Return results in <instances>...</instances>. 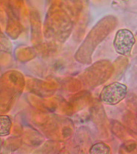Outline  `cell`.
Segmentation results:
<instances>
[{
	"label": "cell",
	"instance_id": "5",
	"mask_svg": "<svg viewBox=\"0 0 137 154\" xmlns=\"http://www.w3.org/2000/svg\"><path fill=\"white\" fill-rule=\"evenodd\" d=\"M119 1H125V0H119Z\"/></svg>",
	"mask_w": 137,
	"mask_h": 154
},
{
	"label": "cell",
	"instance_id": "3",
	"mask_svg": "<svg viewBox=\"0 0 137 154\" xmlns=\"http://www.w3.org/2000/svg\"><path fill=\"white\" fill-rule=\"evenodd\" d=\"M0 135L1 136H6L9 135L11 132L12 123L10 118L6 115L0 117Z\"/></svg>",
	"mask_w": 137,
	"mask_h": 154
},
{
	"label": "cell",
	"instance_id": "2",
	"mask_svg": "<svg viewBox=\"0 0 137 154\" xmlns=\"http://www.w3.org/2000/svg\"><path fill=\"white\" fill-rule=\"evenodd\" d=\"M135 40L133 33L126 28L118 30L114 36L113 45L116 53L123 56L130 54Z\"/></svg>",
	"mask_w": 137,
	"mask_h": 154
},
{
	"label": "cell",
	"instance_id": "1",
	"mask_svg": "<svg viewBox=\"0 0 137 154\" xmlns=\"http://www.w3.org/2000/svg\"><path fill=\"white\" fill-rule=\"evenodd\" d=\"M127 93V87L119 82H114L105 86L99 96L102 103L106 105H114L125 98Z\"/></svg>",
	"mask_w": 137,
	"mask_h": 154
},
{
	"label": "cell",
	"instance_id": "4",
	"mask_svg": "<svg viewBox=\"0 0 137 154\" xmlns=\"http://www.w3.org/2000/svg\"><path fill=\"white\" fill-rule=\"evenodd\" d=\"M111 149L108 145L104 143H97L93 145L90 149L92 154H108L110 153Z\"/></svg>",
	"mask_w": 137,
	"mask_h": 154
}]
</instances>
